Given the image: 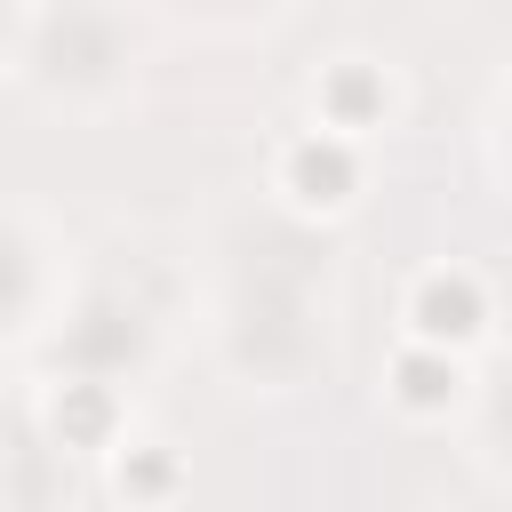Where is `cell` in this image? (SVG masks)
Instances as JSON below:
<instances>
[{
	"mask_svg": "<svg viewBox=\"0 0 512 512\" xmlns=\"http://www.w3.org/2000/svg\"><path fill=\"white\" fill-rule=\"evenodd\" d=\"M328 96H336V104H344V112H368V96H376V88H368V80H352V72H344V80H336V88H328Z\"/></svg>",
	"mask_w": 512,
	"mask_h": 512,
	"instance_id": "cell-7",
	"label": "cell"
},
{
	"mask_svg": "<svg viewBox=\"0 0 512 512\" xmlns=\"http://www.w3.org/2000/svg\"><path fill=\"white\" fill-rule=\"evenodd\" d=\"M24 288H32V264H24V248L0 232V312H16V304H24Z\"/></svg>",
	"mask_w": 512,
	"mask_h": 512,
	"instance_id": "cell-5",
	"label": "cell"
},
{
	"mask_svg": "<svg viewBox=\"0 0 512 512\" xmlns=\"http://www.w3.org/2000/svg\"><path fill=\"white\" fill-rule=\"evenodd\" d=\"M120 488H168V456H136V464H120Z\"/></svg>",
	"mask_w": 512,
	"mask_h": 512,
	"instance_id": "cell-6",
	"label": "cell"
},
{
	"mask_svg": "<svg viewBox=\"0 0 512 512\" xmlns=\"http://www.w3.org/2000/svg\"><path fill=\"white\" fill-rule=\"evenodd\" d=\"M400 384H408V400H416V408H432V400H448V392H456L448 360H408V368H400Z\"/></svg>",
	"mask_w": 512,
	"mask_h": 512,
	"instance_id": "cell-4",
	"label": "cell"
},
{
	"mask_svg": "<svg viewBox=\"0 0 512 512\" xmlns=\"http://www.w3.org/2000/svg\"><path fill=\"white\" fill-rule=\"evenodd\" d=\"M112 424V392L104 384H80L72 400H56V432H72V440H96Z\"/></svg>",
	"mask_w": 512,
	"mask_h": 512,
	"instance_id": "cell-3",
	"label": "cell"
},
{
	"mask_svg": "<svg viewBox=\"0 0 512 512\" xmlns=\"http://www.w3.org/2000/svg\"><path fill=\"white\" fill-rule=\"evenodd\" d=\"M416 320H424V336H472V328H480L472 280H432V288L416 296Z\"/></svg>",
	"mask_w": 512,
	"mask_h": 512,
	"instance_id": "cell-2",
	"label": "cell"
},
{
	"mask_svg": "<svg viewBox=\"0 0 512 512\" xmlns=\"http://www.w3.org/2000/svg\"><path fill=\"white\" fill-rule=\"evenodd\" d=\"M288 176H296L304 200H344V192H352V152H344V144H296Z\"/></svg>",
	"mask_w": 512,
	"mask_h": 512,
	"instance_id": "cell-1",
	"label": "cell"
}]
</instances>
